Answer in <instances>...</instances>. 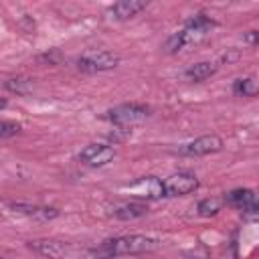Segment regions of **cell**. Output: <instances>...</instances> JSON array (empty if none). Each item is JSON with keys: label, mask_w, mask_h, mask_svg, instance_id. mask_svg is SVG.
Masks as SVG:
<instances>
[{"label": "cell", "mask_w": 259, "mask_h": 259, "mask_svg": "<svg viewBox=\"0 0 259 259\" xmlns=\"http://www.w3.org/2000/svg\"><path fill=\"white\" fill-rule=\"evenodd\" d=\"M233 93L235 95H243V97H255L257 95V81L253 77L237 79L233 83Z\"/></svg>", "instance_id": "15"}, {"label": "cell", "mask_w": 259, "mask_h": 259, "mask_svg": "<svg viewBox=\"0 0 259 259\" xmlns=\"http://www.w3.org/2000/svg\"><path fill=\"white\" fill-rule=\"evenodd\" d=\"M221 206H223L221 198L208 196V198H202V200L196 204V212H198L200 217H214V214L221 210Z\"/></svg>", "instance_id": "16"}, {"label": "cell", "mask_w": 259, "mask_h": 259, "mask_svg": "<svg viewBox=\"0 0 259 259\" xmlns=\"http://www.w3.org/2000/svg\"><path fill=\"white\" fill-rule=\"evenodd\" d=\"M28 249L49 259H87L89 249H81L75 243L61 239H32L28 241Z\"/></svg>", "instance_id": "3"}, {"label": "cell", "mask_w": 259, "mask_h": 259, "mask_svg": "<svg viewBox=\"0 0 259 259\" xmlns=\"http://www.w3.org/2000/svg\"><path fill=\"white\" fill-rule=\"evenodd\" d=\"M20 130H22V125H20V123L10 121V119H0V140H6V138L16 136Z\"/></svg>", "instance_id": "17"}, {"label": "cell", "mask_w": 259, "mask_h": 259, "mask_svg": "<svg viewBox=\"0 0 259 259\" xmlns=\"http://www.w3.org/2000/svg\"><path fill=\"white\" fill-rule=\"evenodd\" d=\"M162 247V241L156 237L148 235H121V237H111L99 243L97 247L89 249V255L95 259H115V257H125V255H142V253H152Z\"/></svg>", "instance_id": "1"}, {"label": "cell", "mask_w": 259, "mask_h": 259, "mask_svg": "<svg viewBox=\"0 0 259 259\" xmlns=\"http://www.w3.org/2000/svg\"><path fill=\"white\" fill-rule=\"evenodd\" d=\"M245 40L251 42V45H255V42H257V32H255V30H249V34L245 36Z\"/></svg>", "instance_id": "19"}, {"label": "cell", "mask_w": 259, "mask_h": 259, "mask_svg": "<svg viewBox=\"0 0 259 259\" xmlns=\"http://www.w3.org/2000/svg\"><path fill=\"white\" fill-rule=\"evenodd\" d=\"M115 148L109 144H87L79 152V160L89 168H103L115 158Z\"/></svg>", "instance_id": "9"}, {"label": "cell", "mask_w": 259, "mask_h": 259, "mask_svg": "<svg viewBox=\"0 0 259 259\" xmlns=\"http://www.w3.org/2000/svg\"><path fill=\"white\" fill-rule=\"evenodd\" d=\"M150 117V107L144 103H121L107 111V119L117 127H134Z\"/></svg>", "instance_id": "4"}, {"label": "cell", "mask_w": 259, "mask_h": 259, "mask_svg": "<svg viewBox=\"0 0 259 259\" xmlns=\"http://www.w3.org/2000/svg\"><path fill=\"white\" fill-rule=\"evenodd\" d=\"M217 69H219V65H217V63H210V61H200V63L190 65V67L184 71V77H186L188 81L198 83V81H204V79L212 77V75L217 73Z\"/></svg>", "instance_id": "14"}, {"label": "cell", "mask_w": 259, "mask_h": 259, "mask_svg": "<svg viewBox=\"0 0 259 259\" xmlns=\"http://www.w3.org/2000/svg\"><path fill=\"white\" fill-rule=\"evenodd\" d=\"M6 105H8V101H6V99H4V97H0V109H4V107H6Z\"/></svg>", "instance_id": "20"}, {"label": "cell", "mask_w": 259, "mask_h": 259, "mask_svg": "<svg viewBox=\"0 0 259 259\" xmlns=\"http://www.w3.org/2000/svg\"><path fill=\"white\" fill-rule=\"evenodd\" d=\"M119 65V55L107 49H93L83 53L77 59V67L79 71L85 73H101V71H111Z\"/></svg>", "instance_id": "5"}, {"label": "cell", "mask_w": 259, "mask_h": 259, "mask_svg": "<svg viewBox=\"0 0 259 259\" xmlns=\"http://www.w3.org/2000/svg\"><path fill=\"white\" fill-rule=\"evenodd\" d=\"M223 138L217 136V134H204V136H198L186 144H182L178 148V152L182 156H190V158H196V156H208V154H217L223 150Z\"/></svg>", "instance_id": "7"}, {"label": "cell", "mask_w": 259, "mask_h": 259, "mask_svg": "<svg viewBox=\"0 0 259 259\" xmlns=\"http://www.w3.org/2000/svg\"><path fill=\"white\" fill-rule=\"evenodd\" d=\"M148 212V204L140 202V200H130V202H121L113 208V217L119 221H134L140 219Z\"/></svg>", "instance_id": "13"}, {"label": "cell", "mask_w": 259, "mask_h": 259, "mask_svg": "<svg viewBox=\"0 0 259 259\" xmlns=\"http://www.w3.org/2000/svg\"><path fill=\"white\" fill-rule=\"evenodd\" d=\"M146 6H148V2H144V0H119V2L111 4L107 12L115 20H130L138 12H142Z\"/></svg>", "instance_id": "12"}, {"label": "cell", "mask_w": 259, "mask_h": 259, "mask_svg": "<svg viewBox=\"0 0 259 259\" xmlns=\"http://www.w3.org/2000/svg\"><path fill=\"white\" fill-rule=\"evenodd\" d=\"M0 259H4V257H0Z\"/></svg>", "instance_id": "21"}, {"label": "cell", "mask_w": 259, "mask_h": 259, "mask_svg": "<svg viewBox=\"0 0 259 259\" xmlns=\"http://www.w3.org/2000/svg\"><path fill=\"white\" fill-rule=\"evenodd\" d=\"M164 186V196L172 198V196H184L190 194L198 188V178L192 172H174L168 178L162 180Z\"/></svg>", "instance_id": "8"}, {"label": "cell", "mask_w": 259, "mask_h": 259, "mask_svg": "<svg viewBox=\"0 0 259 259\" xmlns=\"http://www.w3.org/2000/svg\"><path fill=\"white\" fill-rule=\"evenodd\" d=\"M225 200L231 206L243 210L245 214H255L257 212V194H255L253 188H235L225 196Z\"/></svg>", "instance_id": "11"}, {"label": "cell", "mask_w": 259, "mask_h": 259, "mask_svg": "<svg viewBox=\"0 0 259 259\" xmlns=\"http://www.w3.org/2000/svg\"><path fill=\"white\" fill-rule=\"evenodd\" d=\"M28 85H30V81L24 79V77H16V79H8L6 81V89L12 91V93H24L28 89Z\"/></svg>", "instance_id": "18"}, {"label": "cell", "mask_w": 259, "mask_h": 259, "mask_svg": "<svg viewBox=\"0 0 259 259\" xmlns=\"http://www.w3.org/2000/svg\"><path fill=\"white\" fill-rule=\"evenodd\" d=\"M6 206L14 214L34 219V221H53L59 217V208L55 206H42V204H30V202H8Z\"/></svg>", "instance_id": "10"}, {"label": "cell", "mask_w": 259, "mask_h": 259, "mask_svg": "<svg viewBox=\"0 0 259 259\" xmlns=\"http://www.w3.org/2000/svg\"><path fill=\"white\" fill-rule=\"evenodd\" d=\"M214 26H217V22H214L210 16H206V14H196V16H192L178 32H174L172 36H168V40L164 42V49H166V53L174 55V53H178V51H182V49H186V47H190V45L200 42Z\"/></svg>", "instance_id": "2"}, {"label": "cell", "mask_w": 259, "mask_h": 259, "mask_svg": "<svg viewBox=\"0 0 259 259\" xmlns=\"http://www.w3.org/2000/svg\"><path fill=\"white\" fill-rule=\"evenodd\" d=\"M125 194H130L132 198L140 200V202H148V200H158V198H164V186H162V180L156 178V176H142L130 184H125L121 188Z\"/></svg>", "instance_id": "6"}]
</instances>
